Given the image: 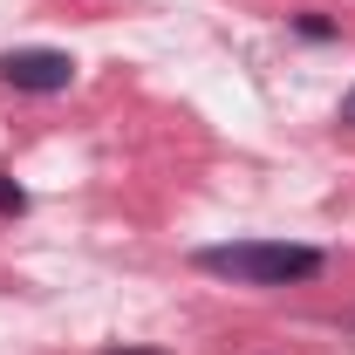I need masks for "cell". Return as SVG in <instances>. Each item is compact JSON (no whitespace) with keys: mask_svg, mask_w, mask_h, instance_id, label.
Segmentation results:
<instances>
[{"mask_svg":"<svg viewBox=\"0 0 355 355\" xmlns=\"http://www.w3.org/2000/svg\"><path fill=\"white\" fill-rule=\"evenodd\" d=\"M342 116H349V123H355V96H349V103H342Z\"/></svg>","mask_w":355,"mask_h":355,"instance_id":"8992f818","label":"cell"},{"mask_svg":"<svg viewBox=\"0 0 355 355\" xmlns=\"http://www.w3.org/2000/svg\"><path fill=\"white\" fill-rule=\"evenodd\" d=\"M110 355H164V349H110Z\"/></svg>","mask_w":355,"mask_h":355,"instance_id":"5b68a950","label":"cell"},{"mask_svg":"<svg viewBox=\"0 0 355 355\" xmlns=\"http://www.w3.org/2000/svg\"><path fill=\"white\" fill-rule=\"evenodd\" d=\"M301 35H308V42H328V35H335V21H321V14H308V21H301Z\"/></svg>","mask_w":355,"mask_h":355,"instance_id":"277c9868","label":"cell"},{"mask_svg":"<svg viewBox=\"0 0 355 355\" xmlns=\"http://www.w3.org/2000/svg\"><path fill=\"white\" fill-rule=\"evenodd\" d=\"M21 205H28V191H21V184H14V178H0V219H14V212H21Z\"/></svg>","mask_w":355,"mask_h":355,"instance_id":"3957f363","label":"cell"},{"mask_svg":"<svg viewBox=\"0 0 355 355\" xmlns=\"http://www.w3.org/2000/svg\"><path fill=\"white\" fill-rule=\"evenodd\" d=\"M191 260L219 280H239V287H301V280H321V246H294V239H232V246H198Z\"/></svg>","mask_w":355,"mask_h":355,"instance_id":"6da1fadb","label":"cell"},{"mask_svg":"<svg viewBox=\"0 0 355 355\" xmlns=\"http://www.w3.org/2000/svg\"><path fill=\"white\" fill-rule=\"evenodd\" d=\"M0 83L21 96H55L76 83V55L69 48H14V55H0Z\"/></svg>","mask_w":355,"mask_h":355,"instance_id":"7a4b0ae2","label":"cell"}]
</instances>
